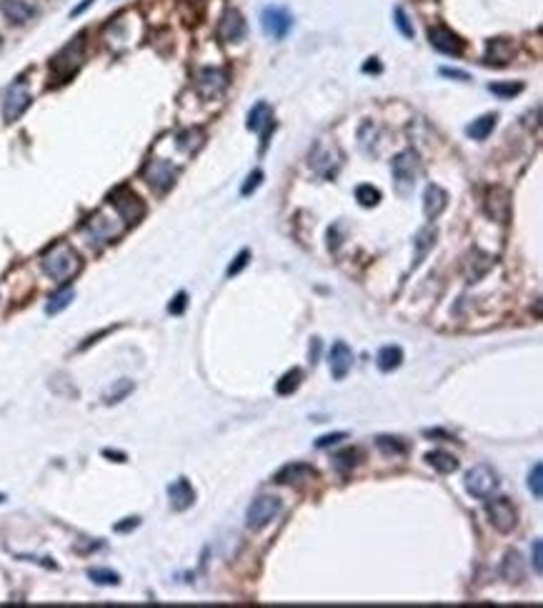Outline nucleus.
<instances>
[{"label": "nucleus", "mask_w": 543, "mask_h": 608, "mask_svg": "<svg viewBox=\"0 0 543 608\" xmlns=\"http://www.w3.org/2000/svg\"><path fill=\"white\" fill-rule=\"evenodd\" d=\"M41 266L43 270H45V275H50L53 280L63 283V280L73 278V275L80 270V256H78L68 243H55L43 253Z\"/></svg>", "instance_id": "f257e3e1"}, {"label": "nucleus", "mask_w": 543, "mask_h": 608, "mask_svg": "<svg viewBox=\"0 0 543 608\" xmlns=\"http://www.w3.org/2000/svg\"><path fill=\"white\" fill-rule=\"evenodd\" d=\"M308 163L318 175H323V178H335L340 163H343V153H340L335 143H331L326 138H318L316 143H313V148H310Z\"/></svg>", "instance_id": "f03ea898"}, {"label": "nucleus", "mask_w": 543, "mask_h": 608, "mask_svg": "<svg viewBox=\"0 0 543 608\" xmlns=\"http://www.w3.org/2000/svg\"><path fill=\"white\" fill-rule=\"evenodd\" d=\"M83 50H85V36L80 33V36L73 38L66 48L50 60V71H53V75L60 78V80H68L78 68L83 66Z\"/></svg>", "instance_id": "7ed1b4c3"}, {"label": "nucleus", "mask_w": 543, "mask_h": 608, "mask_svg": "<svg viewBox=\"0 0 543 608\" xmlns=\"http://www.w3.org/2000/svg\"><path fill=\"white\" fill-rule=\"evenodd\" d=\"M391 173H393L396 180V191L400 196H408L416 185V178L421 173V163H418V155L413 150H403L391 161Z\"/></svg>", "instance_id": "20e7f679"}, {"label": "nucleus", "mask_w": 543, "mask_h": 608, "mask_svg": "<svg viewBox=\"0 0 543 608\" xmlns=\"http://www.w3.org/2000/svg\"><path fill=\"white\" fill-rule=\"evenodd\" d=\"M108 203L113 205V210L118 213V218L126 223V226L138 223L145 213L143 201H140L131 188H115V191L110 193V198H108Z\"/></svg>", "instance_id": "39448f33"}, {"label": "nucleus", "mask_w": 543, "mask_h": 608, "mask_svg": "<svg viewBox=\"0 0 543 608\" xmlns=\"http://www.w3.org/2000/svg\"><path fill=\"white\" fill-rule=\"evenodd\" d=\"M278 513H281V498H275V495H258L256 501L248 506V511H245V526L251 531H261Z\"/></svg>", "instance_id": "423d86ee"}, {"label": "nucleus", "mask_w": 543, "mask_h": 608, "mask_svg": "<svg viewBox=\"0 0 543 608\" xmlns=\"http://www.w3.org/2000/svg\"><path fill=\"white\" fill-rule=\"evenodd\" d=\"M143 178L153 191L166 193L175 183V178H178V168L171 161H163V158H150L143 168Z\"/></svg>", "instance_id": "0eeeda50"}, {"label": "nucleus", "mask_w": 543, "mask_h": 608, "mask_svg": "<svg viewBox=\"0 0 543 608\" xmlns=\"http://www.w3.org/2000/svg\"><path fill=\"white\" fill-rule=\"evenodd\" d=\"M261 28L263 33L273 41H283L288 36V30L293 28V15L286 8L278 6H266L261 10Z\"/></svg>", "instance_id": "6e6552de"}, {"label": "nucleus", "mask_w": 543, "mask_h": 608, "mask_svg": "<svg viewBox=\"0 0 543 608\" xmlns=\"http://www.w3.org/2000/svg\"><path fill=\"white\" fill-rule=\"evenodd\" d=\"M83 228L93 240L106 243V240L118 238L120 233H123V228H126V223L118 221V218H110V215L103 213V210H98V213H93L88 221L83 223Z\"/></svg>", "instance_id": "1a4fd4ad"}, {"label": "nucleus", "mask_w": 543, "mask_h": 608, "mask_svg": "<svg viewBox=\"0 0 543 608\" xmlns=\"http://www.w3.org/2000/svg\"><path fill=\"white\" fill-rule=\"evenodd\" d=\"M465 488L468 493L476 495V498H488L495 488H498V476H495L493 468L488 465H473L468 476H465Z\"/></svg>", "instance_id": "9d476101"}, {"label": "nucleus", "mask_w": 543, "mask_h": 608, "mask_svg": "<svg viewBox=\"0 0 543 608\" xmlns=\"http://www.w3.org/2000/svg\"><path fill=\"white\" fill-rule=\"evenodd\" d=\"M28 106H30L28 85H25L23 80H15V83L6 90V96H3V118H6L8 123H15V120L25 113Z\"/></svg>", "instance_id": "9b49d317"}, {"label": "nucleus", "mask_w": 543, "mask_h": 608, "mask_svg": "<svg viewBox=\"0 0 543 608\" xmlns=\"http://www.w3.org/2000/svg\"><path fill=\"white\" fill-rule=\"evenodd\" d=\"M486 511H488V519H491V523H493L495 531L508 533L516 528L519 513H516V506L508 501V498H495V501H491L488 506H486Z\"/></svg>", "instance_id": "f8f14e48"}, {"label": "nucleus", "mask_w": 543, "mask_h": 608, "mask_svg": "<svg viewBox=\"0 0 543 608\" xmlns=\"http://www.w3.org/2000/svg\"><path fill=\"white\" fill-rule=\"evenodd\" d=\"M226 88H228V73L223 71V68H203V71L196 73V90L203 98L221 96Z\"/></svg>", "instance_id": "ddd939ff"}, {"label": "nucleus", "mask_w": 543, "mask_h": 608, "mask_svg": "<svg viewBox=\"0 0 543 608\" xmlns=\"http://www.w3.org/2000/svg\"><path fill=\"white\" fill-rule=\"evenodd\" d=\"M248 128L256 133H261V153H266L268 148V136L273 131V113H270V106L266 101L256 103L248 113Z\"/></svg>", "instance_id": "4468645a"}, {"label": "nucleus", "mask_w": 543, "mask_h": 608, "mask_svg": "<svg viewBox=\"0 0 543 608\" xmlns=\"http://www.w3.org/2000/svg\"><path fill=\"white\" fill-rule=\"evenodd\" d=\"M428 41H430V45H433V48L441 50V53H446V55H461V53H463V48H465V43L456 36L454 30L446 28V25H430V28H428Z\"/></svg>", "instance_id": "2eb2a0df"}, {"label": "nucleus", "mask_w": 543, "mask_h": 608, "mask_svg": "<svg viewBox=\"0 0 543 608\" xmlns=\"http://www.w3.org/2000/svg\"><path fill=\"white\" fill-rule=\"evenodd\" d=\"M218 38L223 43H238L245 38V20L238 10H226L221 18V25H218Z\"/></svg>", "instance_id": "dca6fc26"}, {"label": "nucleus", "mask_w": 543, "mask_h": 608, "mask_svg": "<svg viewBox=\"0 0 543 608\" xmlns=\"http://www.w3.org/2000/svg\"><path fill=\"white\" fill-rule=\"evenodd\" d=\"M486 213L498 223H506L511 215V193L506 188H491L486 196Z\"/></svg>", "instance_id": "f3484780"}, {"label": "nucleus", "mask_w": 543, "mask_h": 608, "mask_svg": "<svg viewBox=\"0 0 543 608\" xmlns=\"http://www.w3.org/2000/svg\"><path fill=\"white\" fill-rule=\"evenodd\" d=\"M328 365H331V373H333L335 381H343L348 376V370L353 365V351L343 343V340H335L333 348H331V356H328Z\"/></svg>", "instance_id": "a211bd4d"}, {"label": "nucleus", "mask_w": 543, "mask_h": 608, "mask_svg": "<svg viewBox=\"0 0 543 608\" xmlns=\"http://www.w3.org/2000/svg\"><path fill=\"white\" fill-rule=\"evenodd\" d=\"M446 205H448V193L443 191L441 185L430 183L428 188H426V193H423V213H426V218H428V221H436L438 215L446 210Z\"/></svg>", "instance_id": "6ab92c4d"}, {"label": "nucleus", "mask_w": 543, "mask_h": 608, "mask_svg": "<svg viewBox=\"0 0 543 608\" xmlns=\"http://www.w3.org/2000/svg\"><path fill=\"white\" fill-rule=\"evenodd\" d=\"M0 10L10 23L23 25L36 15V6L30 0H0Z\"/></svg>", "instance_id": "aec40b11"}, {"label": "nucleus", "mask_w": 543, "mask_h": 608, "mask_svg": "<svg viewBox=\"0 0 543 608\" xmlns=\"http://www.w3.org/2000/svg\"><path fill=\"white\" fill-rule=\"evenodd\" d=\"M168 498H171V506L175 511H185V508H191L193 501H196V491L193 486L188 483V478H178L168 486Z\"/></svg>", "instance_id": "412c9836"}, {"label": "nucleus", "mask_w": 543, "mask_h": 608, "mask_svg": "<svg viewBox=\"0 0 543 608\" xmlns=\"http://www.w3.org/2000/svg\"><path fill=\"white\" fill-rule=\"evenodd\" d=\"M316 478V468L308 463H288L283 465L281 471L275 473L273 481L275 483H301V481H310Z\"/></svg>", "instance_id": "4be33fe9"}, {"label": "nucleus", "mask_w": 543, "mask_h": 608, "mask_svg": "<svg viewBox=\"0 0 543 608\" xmlns=\"http://www.w3.org/2000/svg\"><path fill=\"white\" fill-rule=\"evenodd\" d=\"M486 58L493 66H506L508 60L514 58V43L508 38H493V41H488V55Z\"/></svg>", "instance_id": "5701e85b"}, {"label": "nucleus", "mask_w": 543, "mask_h": 608, "mask_svg": "<svg viewBox=\"0 0 543 608\" xmlns=\"http://www.w3.org/2000/svg\"><path fill=\"white\" fill-rule=\"evenodd\" d=\"M501 576L506 581H514V584L523 581V558H521L519 551H508L506 553L501 563Z\"/></svg>", "instance_id": "b1692460"}, {"label": "nucleus", "mask_w": 543, "mask_h": 608, "mask_svg": "<svg viewBox=\"0 0 543 608\" xmlns=\"http://www.w3.org/2000/svg\"><path fill=\"white\" fill-rule=\"evenodd\" d=\"M403 363V351L398 346H383L376 356V365L383 370V373H391L396 370L398 365Z\"/></svg>", "instance_id": "393cba45"}, {"label": "nucleus", "mask_w": 543, "mask_h": 608, "mask_svg": "<svg viewBox=\"0 0 543 608\" xmlns=\"http://www.w3.org/2000/svg\"><path fill=\"white\" fill-rule=\"evenodd\" d=\"M426 461H428V465H433L438 473L458 471V461H456V456L446 454V451H430V454H426Z\"/></svg>", "instance_id": "a878e982"}, {"label": "nucleus", "mask_w": 543, "mask_h": 608, "mask_svg": "<svg viewBox=\"0 0 543 608\" xmlns=\"http://www.w3.org/2000/svg\"><path fill=\"white\" fill-rule=\"evenodd\" d=\"M493 128H495V115L488 113V115H481V118L473 120L465 133H468L473 140H484V138L491 136V131H493Z\"/></svg>", "instance_id": "bb28decb"}, {"label": "nucleus", "mask_w": 543, "mask_h": 608, "mask_svg": "<svg viewBox=\"0 0 543 608\" xmlns=\"http://www.w3.org/2000/svg\"><path fill=\"white\" fill-rule=\"evenodd\" d=\"M133 388H136V383L128 381V378H123V381H115L113 386L108 388L106 393H103V400H106L108 405H113V403H120V400L126 398V396L133 393Z\"/></svg>", "instance_id": "cd10ccee"}, {"label": "nucleus", "mask_w": 543, "mask_h": 608, "mask_svg": "<svg viewBox=\"0 0 543 608\" xmlns=\"http://www.w3.org/2000/svg\"><path fill=\"white\" fill-rule=\"evenodd\" d=\"M433 240H436V228H423V231H418L416 240H413V245H416V266L426 258V253L433 248Z\"/></svg>", "instance_id": "c85d7f7f"}, {"label": "nucleus", "mask_w": 543, "mask_h": 608, "mask_svg": "<svg viewBox=\"0 0 543 608\" xmlns=\"http://www.w3.org/2000/svg\"><path fill=\"white\" fill-rule=\"evenodd\" d=\"M203 140H205V133L201 131V128H191V131H185L178 136V145L185 153H196V150L203 145Z\"/></svg>", "instance_id": "c756f323"}, {"label": "nucleus", "mask_w": 543, "mask_h": 608, "mask_svg": "<svg viewBox=\"0 0 543 608\" xmlns=\"http://www.w3.org/2000/svg\"><path fill=\"white\" fill-rule=\"evenodd\" d=\"M73 298H75V291H73V288H63V291H58L55 296H50V301L45 303V313L55 316V313H60L63 308H68Z\"/></svg>", "instance_id": "7c9ffc66"}, {"label": "nucleus", "mask_w": 543, "mask_h": 608, "mask_svg": "<svg viewBox=\"0 0 543 608\" xmlns=\"http://www.w3.org/2000/svg\"><path fill=\"white\" fill-rule=\"evenodd\" d=\"M301 378H303V373H301L298 368H293L291 373H286V376L278 381V386H275V391H278V396H291L296 388L301 386Z\"/></svg>", "instance_id": "2f4dec72"}, {"label": "nucleus", "mask_w": 543, "mask_h": 608, "mask_svg": "<svg viewBox=\"0 0 543 608\" xmlns=\"http://www.w3.org/2000/svg\"><path fill=\"white\" fill-rule=\"evenodd\" d=\"M356 201H359L363 208H373V205H378V201H381V193H378V188H373V185H359V188H356Z\"/></svg>", "instance_id": "473e14b6"}, {"label": "nucleus", "mask_w": 543, "mask_h": 608, "mask_svg": "<svg viewBox=\"0 0 543 608\" xmlns=\"http://www.w3.org/2000/svg\"><path fill=\"white\" fill-rule=\"evenodd\" d=\"M88 579L96 581L101 586H118L120 584V576L115 571H108V568H90L88 571Z\"/></svg>", "instance_id": "72a5a7b5"}, {"label": "nucleus", "mask_w": 543, "mask_h": 608, "mask_svg": "<svg viewBox=\"0 0 543 608\" xmlns=\"http://www.w3.org/2000/svg\"><path fill=\"white\" fill-rule=\"evenodd\" d=\"M528 491L533 493V498H541L543 495V465L533 463L531 473H528Z\"/></svg>", "instance_id": "f704fd0d"}, {"label": "nucleus", "mask_w": 543, "mask_h": 608, "mask_svg": "<svg viewBox=\"0 0 543 608\" xmlns=\"http://www.w3.org/2000/svg\"><path fill=\"white\" fill-rule=\"evenodd\" d=\"M488 90L493 93V96H498V98H514V96H519L521 90H523V85H521V83H491Z\"/></svg>", "instance_id": "c9c22d12"}, {"label": "nucleus", "mask_w": 543, "mask_h": 608, "mask_svg": "<svg viewBox=\"0 0 543 608\" xmlns=\"http://www.w3.org/2000/svg\"><path fill=\"white\" fill-rule=\"evenodd\" d=\"M376 446L381 448L383 454H406V446L398 443V438H388V435H378Z\"/></svg>", "instance_id": "e433bc0d"}, {"label": "nucleus", "mask_w": 543, "mask_h": 608, "mask_svg": "<svg viewBox=\"0 0 543 608\" xmlns=\"http://www.w3.org/2000/svg\"><path fill=\"white\" fill-rule=\"evenodd\" d=\"M393 18H396V28L400 30V36L403 38H413V25L411 20H408V15L400 8H396L393 10Z\"/></svg>", "instance_id": "4c0bfd02"}, {"label": "nucleus", "mask_w": 543, "mask_h": 608, "mask_svg": "<svg viewBox=\"0 0 543 608\" xmlns=\"http://www.w3.org/2000/svg\"><path fill=\"white\" fill-rule=\"evenodd\" d=\"M261 183H263V171H253V173L245 178L243 188H240V196H251Z\"/></svg>", "instance_id": "58836bf2"}, {"label": "nucleus", "mask_w": 543, "mask_h": 608, "mask_svg": "<svg viewBox=\"0 0 543 608\" xmlns=\"http://www.w3.org/2000/svg\"><path fill=\"white\" fill-rule=\"evenodd\" d=\"M248 258H251V253L248 251H240L238 256H236V261H233V266H228V278H231V275H238L240 270L245 268V266H248Z\"/></svg>", "instance_id": "ea45409f"}, {"label": "nucleus", "mask_w": 543, "mask_h": 608, "mask_svg": "<svg viewBox=\"0 0 543 608\" xmlns=\"http://www.w3.org/2000/svg\"><path fill=\"white\" fill-rule=\"evenodd\" d=\"M356 458H359V454H356V451H346V454H338V456H335V468H340V471H346V468H353V465H356Z\"/></svg>", "instance_id": "a19ab883"}, {"label": "nucleus", "mask_w": 543, "mask_h": 608, "mask_svg": "<svg viewBox=\"0 0 543 608\" xmlns=\"http://www.w3.org/2000/svg\"><path fill=\"white\" fill-rule=\"evenodd\" d=\"M541 551H543V541H541V538H536V541H533V571H536V573L543 571V556H541Z\"/></svg>", "instance_id": "79ce46f5"}, {"label": "nucleus", "mask_w": 543, "mask_h": 608, "mask_svg": "<svg viewBox=\"0 0 543 608\" xmlns=\"http://www.w3.org/2000/svg\"><path fill=\"white\" fill-rule=\"evenodd\" d=\"M185 303H188V296H185V293H178V296L173 298V303L168 305V310H171L173 316H180V313L185 310Z\"/></svg>", "instance_id": "37998d69"}, {"label": "nucleus", "mask_w": 543, "mask_h": 608, "mask_svg": "<svg viewBox=\"0 0 543 608\" xmlns=\"http://www.w3.org/2000/svg\"><path fill=\"white\" fill-rule=\"evenodd\" d=\"M343 438H346V433H331V435H321V438H318V441H316V446H318V448H328V446H333V443L343 441Z\"/></svg>", "instance_id": "c03bdc74"}, {"label": "nucleus", "mask_w": 543, "mask_h": 608, "mask_svg": "<svg viewBox=\"0 0 543 608\" xmlns=\"http://www.w3.org/2000/svg\"><path fill=\"white\" fill-rule=\"evenodd\" d=\"M138 523H140V519H126V523H115V531L118 533L133 531V528H138Z\"/></svg>", "instance_id": "a18cd8bd"}, {"label": "nucleus", "mask_w": 543, "mask_h": 608, "mask_svg": "<svg viewBox=\"0 0 543 608\" xmlns=\"http://www.w3.org/2000/svg\"><path fill=\"white\" fill-rule=\"evenodd\" d=\"M441 75L458 78V80H471V78H468V73H463V71H454V68H441Z\"/></svg>", "instance_id": "49530a36"}, {"label": "nucleus", "mask_w": 543, "mask_h": 608, "mask_svg": "<svg viewBox=\"0 0 543 608\" xmlns=\"http://www.w3.org/2000/svg\"><path fill=\"white\" fill-rule=\"evenodd\" d=\"M318 353H321V338H310V363L318 361Z\"/></svg>", "instance_id": "de8ad7c7"}, {"label": "nucleus", "mask_w": 543, "mask_h": 608, "mask_svg": "<svg viewBox=\"0 0 543 608\" xmlns=\"http://www.w3.org/2000/svg\"><path fill=\"white\" fill-rule=\"evenodd\" d=\"M90 6H93V0H85V3H80V6H78L75 10H73V15H80V13H83L85 8H90Z\"/></svg>", "instance_id": "09e8293b"}, {"label": "nucleus", "mask_w": 543, "mask_h": 608, "mask_svg": "<svg viewBox=\"0 0 543 608\" xmlns=\"http://www.w3.org/2000/svg\"><path fill=\"white\" fill-rule=\"evenodd\" d=\"M363 71H365V73H368V71L378 73V71H381V66H378V63H365V66H363Z\"/></svg>", "instance_id": "8fccbe9b"}, {"label": "nucleus", "mask_w": 543, "mask_h": 608, "mask_svg": "<svg viewBox=\"0 0 543 608\" xmlns=\"http://www.w3.org/2000/svg\"><path fill=\"white\" fill-rule=\"evenodd\" d=\"M3 501H6V495H3V493H0V503H3Z\"/></svg>", "instance_id": "3c124183"}, {"label": "nucleus", "mask_w": 543, "mask_h": 608, "mask_svg": "<svg viewBox=\"0 0 543 608\" xmlns=\"http://www.w3.org/2000/svg\"><path fill=\"white\" fill-rule=\"evenodd\" d=\"M0 45H3V43H0Z\"/></svg>", "instance_id": "603ef678"}]
</instances>
